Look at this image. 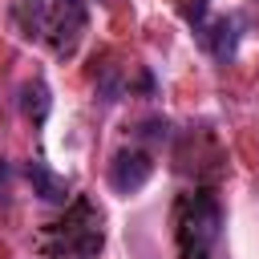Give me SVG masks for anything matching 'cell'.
Listing matches in <instances>:
<instances>
[{
	"mask_svg": "<svg viewBox=\"0 0 259 259\" xmlns=\"http://www.w3.org/2000/svg\"><path fill=\"white\" fill-rule=\"evenodd\" d=\"M20 109H24V117H32V125H40L49 117V85L45 81H28L20 89Z\"/></svg>",
	"mask_w": 259,
	"mask_h": 259,
	"instance_id": "obj_7",
	"label": "cell"
},
{
	"mask_svg": "<svg viewBox=\"0 0 259 259\" xmlns=\"http://www.w3.org/2000/svg\"><path fill=\"white\" fill-rule=\"evenodd\" d=\"M150 174H154V158H150L146 150H138V146L117 150L113 162H109V186H113L117 194H138V190L150 182Z\"/></svg>",
	"mask_w": 259,
	"mask_h": 259,
	"instance_id": "obj_4",
	"label": "cell"
},
{
	"mask_svg": "<svg viewBox=\"0 0 259 259\" xmlns=\"http://www.w3.org/2000/svg\"><path fill=\"white\" fill-rule=\"evenodd\" d=\"M243 16L239 12H227V16H219L214 24H206L202 28V45L210 49V57L214 61H231L235 57V49H239V36H243Z\"/></svg>",
	"mask_w": 259,
	"mask_h": 259,
	"instance_id": "obj_5",
	"label": "cell"
},
{
	"mask_svg": "<svg viewBox=\"0 0 259 259\" xmlns=\"http://www.w3.org/2000/svg\"><path fill=\"white\" fill-rule=\"evenodd\" d=\"M20 16H24V32L61 61L77 53L89 24L85 0H20Z\"/></svg>",
	"mask_w": 259,
	"mask_h": 259,
	"instance_id": "obj_1",
	"label": "cell"
},
{
	"mask_svg": "<svg viewBox=\"0 0 259 259\" xmlns=\"http://www.w3.org/2000/svg\"><path fill=\"white\" fill-rule=\"evenodd\" d=\"M24 174H28V182H32V194L40 198V202H69V182L61 178V174H53L40 158H32L28 166H24Z\"/></svg>",
	"mask_w": 259,
	"mask_h": 259,
	"instance_id": "obj_6",
	"label": "cell"
},
{
	"mask_svg": "<svg viewBox=\"0 0 259 259\" xmlns=\"http://www.w3.org/2000/svg\"><path fill=\"white\" fill-rule=\"evenodd\" d=\"M105 247V231H101V210L89 198L69 202L65 219L49 223L40 235V251L49 259H97Z\"/></svg>",
	"mask_w": 259,
	"mask_h": 259,
	"instance_id": "obj_3",
	"label": "cell"
},
{
	"mask_svg": "<svg viewBox=\"0 0 259 259\" xmlns=\"http://www.w3.org/2000/svg\"><path fill=\"white\" fill-rule=\"evenodd\" d=\"M142 138H150V142H166L170 138V125L162 121V117H150V121H142V130H138Z\"/></svg>",
	"mask_w": 259,
	"mask_h": 259,
	"instance_id": "obj_8",
	"label": "cell"
},
{
	"mask_svg": "<svg viewBox=\"0 0 259 259\" xmlns=\"http://www.w3.org/2000/svg\"><path fill=\"white\" fill-rule=\"evenodd\" d=\"M223 239V206L210 190H182L174 202V247L178 259H210Z\"/></svg>",
	"mask_w": 259,
	"mask_h": 259,
	"instance_id": "obj_2",
	"label": "cell"
}]
</instances>
